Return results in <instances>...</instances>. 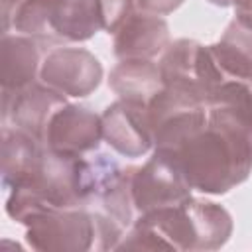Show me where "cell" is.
I'll return each mask as SVG.
<instances>
[{
  "instance_id": "obj_1",
  "label": "cell",
  "mask_w": 252,
  "mask_h": 252,
  "mask_svg": "<svg viewBox=\"0 0 252 252\" xmlns=\"http://www.w3.org/2000/svg\"><path fill=\"white\" fill-rule=\"evenodd\" d=\"M154 152L167 158L201 193L222 195L252 173V140L209 116L171 146Z\"/></svg>"
},
{
  "instance_id": "obj_2",
  "label": "cell",
  "mask_w": 252,
  "mask_h": 252,
  "mask_svg": "<svg viewBox=\"0 0 252 252\" xmlns=\"http://www.w3.org/2000/svg\"><path fill=\"white\" fill-rule=\"evenodd\" d=\"M230 234L232 219L224 207L191 197L179 205L140 215L116 248L217 250Z\"/></svg>"
},
{
  "instance_id": "obj_3",
  "label": "cell",
  "mask_w": 252,
  "mask_h": 252,
  "mask_svg": "<svg viewBox=\"0 0 252 252\" xmlns=\"http://www.w3.org/2000/svg\"><path fill=\"white\" fill-rule=\"evenodd\" d=\"M24 224L28 244L35 250H108L116 248L124 236V226L112 217L87 209H49L30 217Z\"/></svg>"
},
{
  "instance_id": "obj_4",
  "label": "cell",
  "mask_w": 252,
  "mask_h": 252,
  "mask_svg": "<svg viewBox=\"0 0 252 252\" xmlns=\"http://www.w3.org/2000/svg\"><path fill=\"white\" fill-rule=\"evenodd\" d=\"M16 32L45 43H79L104 30L100 0H22Z\"/></svg>"
},
{
  "instance_id": "obj_5",
  "label": "cell",
  "mask_w": 252,
  "mask_h": 252,
  "mask_svg": "<svg viewBox=\"0 0 252 252\" xmlns=\"http://www.w3.org/2000/svg\"><path fill=\"white\" fill-rule=\"evenodd\" d=\"M159 73L165 87L185 91L207 104L211 93L228 77L217 65L211 47L195 39H175L159 55Z\"/></svg>"
},
{
  "instance_id": "obj_6",
  "label": "cell",
  "mask_w": 252,
  "mask_h": 252,
  "mask_svg": "<svg viewBox=\"0 0 252 252\" xmlns=\"http://www.w3.org/2000/svg\"><path fill=\"white\" fill-rule=\"evenodd\" d=\"M191 191L183 173L158 152H154L144 165H134L132 203L138 217L156 209L179 205L193 197Z\"/></svg>"
},
{
  "instance_id": "obj_7",
  "label": "cell",
  "mask_w": 252,
  "mask_h": 252,
  "mask_svg": "<svg viewBox=\"0 0 252 252\" xmlns=\"http://www.w3.org/2000/svg\"><path fill=\"white\" fill-rule=\"evenodd\" d=\"M39 79L65 96H89L102 79L100 61L85 47H55L39 69Z\"/></svg>"
},
{
  "instance_id": "obj_8",
  "label": "cell",
  "mask_w": 252,
  "mask_h": 252,
  "mask_svg": "<svg viewBox=\"0 0 252 252\" xmlns=\"http://www.w3.org/2000/svg\"><path fill=\"white\" fill-rule=\"evenodd\" d=\"M102 140L124 158H142L154 150L148 104L118 98L102 112Z\"/></svg>"
},
{
  "instance_id": "obj_9",
  "label": "cell",
  "mask_w": 252,
  "mask_h": 252,
  "mask_svg": "<svg viewBox=\"0 0 252 252\" xmlns=\"http://www.w3.org/2000/svg\"><path fill=\"white\" fill-rule=\"evenodd\" d=\"M102 140V116L83 104L67 102L47 124L43 146L63 156H85L98 148Z\"/></svg>"
},
{
  "instance_id": "obj_10",
  "label": "cell",
  "mask_w": 252,
  "mask_h": 252,
  "mask_svg": "<svg viewBox=\"0 0 252 252\" xmlns=\"http://www.w3.org/2000/svg\"><path fill=\"white\" fill-rule=\"evenodd\" d=\"M65 104V94L35 81L20 91H2V120L4 126L26 130L43 144L49 120Z\"/></svg>"
},
{
  "instance_id": "obj_11",
  "label": "cell",
  "mask_w": 252,
  "mask_h": 252,
  "mask_svg": "<svg viewBox=\"0 0 252 252\" xmlns=\"http://www.w3.org/2000/svg\"><path fill=\"white\" fill-rule=\"evenodd\" d=\"M116 59H156L169 45L167 22L152 12L136 10L112 33Z\"/></svg>"
},
{
  "instance_id": "obj_12",
  "label": "cell",
  "mask_w": 252,
  "mask_h": 252,
  "mask_svg": "<svg viewBox=\"0 0 252 252\" xmlns=\"http://www.w3.org/2000/svg\"><path fill=\"white\" fill-rule=\"evenodd\" d=\"M207 116L252 140V87L226 79L207 98Z\"/></svg>"
},
{
  "instance_id": "obj_13",
  "label": "cell",
  "mask_w": 252,
  "mask_h": 252,
  "mask_svg": "<svg viewBox=\"0 0 252 252\" xmlns=\"http://www.w3.org/2000/svg\"><path fill=\"white\" fill-rule=\"evenodd\" d=\"M45 146L26 130L2 128V187L8 191L26 181L39 165Z\"/></svg>"
},
{
  "instance_id": "obj_14",
  "label": "cell",
  "mask_w": 252,
  "mask_h": 252,
  "mask_svg": "<svg viewBox=\"0 0 252 252\" xmlns=\"http://www.w3.org/2000/svg\"><path fill=\"white\" fill-rule=\"evenodd\" d=\"M2 91H20L32 83L41 69L39 43L30 35H10L2 37Z\"/></svg>"
},
{
  "instance_id": "obj_15",
  "label": "cell",
  "mask_w": 252,
  "mask_h": 252,
  "mask_svg": "<svg viewBox=\"0 0 252 252\" xmlns=\"http://www.w3.org/2000/svg\"><path fill=\"white\" fill-rule=\"evenodd\" d=\"M108 87L118 98L148 104L163 89V79L154 59H122L110 71Z\"/></svg>"
},
{
  "instance_id": "obj_16",
  "label": "cell",
  "mask_w": 252,
  "mask_h": 252,
  "mask_svg": "<svg viewBox=\"0 0 252 252\" xmlns=\"http://www.w3.org/2000/svg\"><path fill=\"white\" fill-rule=\"evenodd\" d=\"M209 47L228 79L252 83V30L232 20L220 39Z\"/></svg>"
},
{
  "instance_id": "obj_17",
  "label": "cell",
  "mask_w": 252,
  "mask_h": 252,
  "mask_svg": "<svg viewBox=\"0 0 252 252\" xmlns=\"http://www.w3.org/2000/svg\"><path fill=\"white\" fill-rule=\"evenodd\" d=\"M124 167L110 154L91 152L79 156V187L85 205L89 207L94 201H100L106 191L116 183Z\"/></svg>"
},
{
  "instance_id": "obj_18",
  "label": "cell",
  "mask_w": 252,
  "mask_h": 252,
  "mask_svg": "<svg viewBox=\"0 0 252 252\" xmlns=\"http://www.w3.org/2000/svg\"><path fill=\"white\" fill-rule=\"evenodd\" d=\"M132 173H134V165L124 167L120 177L116 179V183L100 199L104 213L108 217H112L124 228H130L134 224V220L138 219L134 203H132Z\"/></svg>"
},
{
  "instance_id": "obj_19",
  "label": "cell",
  "mask_w": 252,
  "mask_h": 252,
  "mask_svg": "<svg viewBox=\"0 0 252 252\" xmlns=\"http://www.w3.org/2000/svg\"><path fill=\"white\" fill-rule=\"evenodd\" d=\"M102 2V16H104V30L114 33L128 16L136 12V0H100Z\"/></svg>"
},
{
  "instance_id": "obj_20",
  "label": "cell",
  "mask_w": 252,
  "mask_h": 252,
  "mask_svg": "<svg viewBox=\"0 0 252 252\" xmlns=\"http://www.w3.org/2000/svg\"><path fill=\"white\" fill-rule=\"evenodd\" d=\"M185 0H136V6L140 10L158 14V16H165L171 14L173 10H177Z\"/></svg>"
},
{
  "instance_id": "obj_21",
  "label": "cell",
  "mask_w": 252,
  "mask_h": 252,
  "mask_svg": "<svg viewBox=\"0 0 252 252\" xmlns=\"http://www.w3.org/2000/svg\"><path fill=\"white\" fill-rule=\"evenodd\" d=\"M230 6L234 8V20L240 26L252 30V0H232Z\"/></svg>"
},
{
  "instance_id": "obj_22",
  "label": "cell",
  "mask_w": 252,
  "mask_h": 252,
  "mask_svg": "<svg viewBox=\"0 0 252 252\" xmlns=\"http://www.w3.org/2000/svg\"><path fill=\"white\" fill-rule=\"evenodd\" d=\"M22 0H2V32L8 33L10 26H14V16L20 8Z\"/></svg>"
},
{
  "instance_id": "obj_23",
  "label": "cell",
  "mask_w": 252,
  "mask_h": 252,
  "mask_svg": "<svg viewBox=\"0 0 252 252\" xmlns=\"http://www.w3.org/2000/svg\"><path fill=\"white\" fill-rule=\"evenodd\" d=\"M209 2H211V4H215V6H222V8L232 4V0H209Z\"/></svg>"
}]
</instances>
